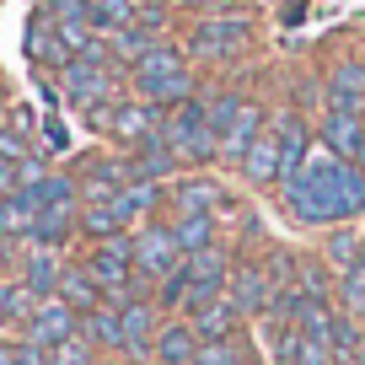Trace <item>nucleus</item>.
Here are the masks:
<instances>
[{"label": "nucleus", "mask_w": 365, "mask_h": 365, "mask_svg": "<svg viewBox=\"0 0 365 365\" xmlns=\"http://www.w3.org/2000/svg\"><path fill=\"white\" fill-rule=\"evenodd\" d=\"M279 205H285L290 226H307V231H328L339 220H360L365 215V172L317 140L307 150V161H301V172H290L279 182Z\"/></svg>", "instance_id": "nucleus-1"}, {"label": "nucleus", "mask_w": 365, "mask_h": 365, "mask_svg": "<svg viewBox=\"0 0 365 365\" xmlns=\"http://www.w3.org/2000/svg\"><path fill=\"white\" fill-rule=\"evenodd\" d=\"M252 33H258V16H252L247 6L220 0V6H210V11H199L194 22H188L182 54L199 59V65H231L237 54L252 48Z\"/></svg>", "instance_id": "nucleus-2"}, {"label": "nucleus", "mask_w": 365, "mask_h": 365, "mask_svg": "<svg viewBox=\"0 0 365 365\" xmlns=\"http://www.w3.org/2000/svg\"><path fill=\"white\" fill-rule=\"evenodd\" d=\"M161 140L182 156V167H210L220 156V135L210 124L205 97H188V103L167 108V124H161Z\"/></svg>", "instance_id": "nucleus-3"}, {"label": "nucleus", "mask_w": 365, "mask_h": 365, "mask_svg": "<svg viewBox=\"0 0 365 365\" xmlns=\"http://www.w3.org/2000/svg\"><path fill=\"white\" fill-rule=\"evenodd\" d=\"M81 263H86L91 279L103 285V296H113L118 285H129V279H135V231H118V237L91 242Z\"/></svg>", "instance_id": "nucleus-4"}, {"label": "nucleus", "mask_w": 365, "mask_h": 365, "mask_svg": "<svg viewBox=\"0 0 365 365\" xmlns=\"http://www.w3.org/2000/svg\"><path fill=\"white\" fill-rule=\"evenodd\" d=\"M76 333H81V312L70 307L65 296H43L33 312H27V322H22V339L27 344H43L48 354H54L65 339H76Z\"/></svg>", "instance_id": "nucleus-5"}, {"label": "nucleus", "mask_w": 365, "mask_h": 365, "mask_svg": "<svg viewBox=\"0 0 365 365\" xmlns=\"http://www.w3.org/2000/svg\"><path fill=\"white\" fill-rule=\"evenodd\" d=\"M161 124H167V108L145 103V97L129 91L124 103L113 108V118H108V140H118L124 150H135V145H145L150 135H161Z\"/></svg>", "instance_id": "nucleus-6"}, {"label": "nucleus", "mask_w": 365, "mask_h": 365, "mask_svg": "<svg viewBox=\"0 0 365 365\" xmlns=\"http://www.w3.org/2000/svg\"><path fill=\"white\" fill-rule=\"evenodd\" d=\"M220 199H226V188H220V178L210 167H182L178 178L167 182V210L172 215H205Z\"/></svg>", "instance_id": "nucleus-7"}, {"label": "nucleus", "mask_w": 365, "mask_h": 365, "mask_svg": "<svg viewBox=\"0 0 365 365\" xmlns=\"http://www.w3.org/2000/svg\"><path fill=\"white\" fill-rule=\"evenodd\" d=\"M70 172H76V182H81V205H91V199H113L118 188L135 178V161H129V156H103V150H91V156H81Z\"/></svg>", "instance_id": "nucleus-8"}, {"label": "nucleus", "mask_w": 365, "mask_h": 365, "mask_svg": "<svg viewBox=\"0 0 365 365\" xmlns=\"http://www.w3.org/2000/svg\"><path fill=\"white\" fill-rule=\"evenodd\" d=\"M182 263V247H178V237H172V220H140L135 226V269L140 274H150V279H161L167 269H178Z\"/></svg>", "instance_id": "nucleus-9"}, {"label": "nucleus", "mask_w": 365, "mask_h": 365, "mask_svg": "<svg viewBox=\"0 0 365 365\" xmlns=\"http://www.w3.org/2000/svg\"><path fill=\"white\" fill-rule=\"evenodd\" d=\"M118 312H124V360L129 365L156 360V333H161V322H167V312L156 307V296L129 301V307H118Z\"/></svg>", "instance_id": "nucleus-10"}, {"label": "nucleus", "mask_w": 365, "mask_h": 365, "mask_svg": "<svg viewBox=\"0 0 365 365\" xmlns=\"http://www.w3.org/2000/svg\"><path fill=\"white\" fill-rule=\"evenodd\" d=\"M226 296L242 307V317H269V307H274V279H269V269H263V258H237V263H231Z\"/></svg>", "instance_id": "nucleus-11"}, {"label": "nucleus", "mask_w": 365, "mask_h": 365, "mask_svg": "<svg viewBox=\"0 0 365 365\" xmlns=\"http://www.w3.org/2000/svg\"><path fill=\"white\" fill-rule=\"evenodd\" d=\"M322 108L365 118V59H339V65H328V76H322Z\"/></svg>", "instance_id": "nucleus-12"}, {"label": "nucleus", "mask_w": 365, "mask_h": 365, "mask_svg": "<svg viewBox=\"0 0 365 365\" xmlns=\"http://www.w3.org/2000/svg\"><path fill=\"white\" fill-rule=\"evenodd\" d=\"M237 172H242V182H247V188H279V182H285V150H279L274 124L247 145V156H242Z\"/></svg>", "instance_id": "nucleus-13"}, {"label": "nucleus", "mask_w": 365, "mask_h": 365, "mask_svg": "<svg viewBox=\"0 0 365 365\" xmlns=\"http://www.w3.org/2000/svg\"><path fill=\"white\" fill-rule=\"evenodd\" d=\"M22 48H27V59H33L38 70H65L70 59V48H65V38H59V27H54V16L38 6L33 16H27V38H22Z\"/></svg>", "instance_id": "nucleus-14"}, {"label": "nucleus", "mask_w": 365, "mask_h": 365, "mask_svg": "<svg viewBox=\"0 0 365 365\" xmlns=\"http://www.w3.org/2000/svg\"><path fill=\"white\" fill-rule=\"evenodd\" d=\"M269 118H274L269 108H263V103H252V97H247V108L237 113V124H231L226 135H220V156H215V161H226V167H242L247 145L263 135V129H269Z\"/></svg>", "instance_id": "nucleus-15"}, {"label": "nucleus", "mask_w": 365, "mask_h": 365, "mask_svg": "<svg viewBox=\"0 0 365 365\" xmlns=\"http://www.w3.org/2000/svg\"><path fill=\"white\" fill-rule=\"evenodd\" d=\"M81 237V205H43L33 220V231H27V242L33 247H65V242Z\"/></svg>", "instance_id": "nucleus-16"}, {"label": "nucleus", "mask_w": 365, "mask_h": 365, "mask_svg": "<svg viewBox=\"0 0 365 365\" xmlns=\"http://www.w3.org/2000/svg\"><path fill=\"white\" fill-rule=\"evenodd\" d=\"M59 274H65V258H59L54 247H33V242H27L16 279H22V285L33 290L38 301H43V296H59Z\"/></svg>", "instance_id": "nucleus-17"}, {"label": "nucleus", "mask_w": 365, "mask_h": 365, "mask_svg": "<svg viewBox=\"0 0 365 365\" xmlns=\"http://www.w3.org/2000/svg\"><path fill=\"white\" fill-rule=\"evenodd\" d=\"M178 70H188V54H182V43H150L145 54L135 59V70H129V91H140V86H150V81H167V76H178Z\"/></svg>", "instance_id": "nucleus-18"}, {"label": "nucleus", "mask_w": 365, "mask_h": 365, "mask_svg": "<svg viewBox=\"0 0 365 365\" xmlns=\"http://www.w3.org/2000/svg\"><path fill=\"white\" fill-rule=\"evenodd\" d=\"M81 339H86L91 349L124 354V312H118L113 301H103V307H91V312H81Z\"/></svg>", "instance_id": "nucleus-19"}, {"label": "nucleus", "mask_w": 365, "mask_h": 365, "mask_svg": "<svg viewBox=\"0 0 365 365\" xmlns=\"http://www.w3.org/2000/svg\"><path fill=\"white\" fill-rule=\"evenodd\" d=\"M317 140H322L328 150H339L344 161H354V150H360V140H365V118H360V113H339V108H322Z\"/></svg>", "instance_id": "nucleus-20"}, {"label": "nucleus", "mask_w": 365, "mask_h": 365, "mask_svg": "<svg viewBox=\"0 0 365 365\" xmlns=\"http://www.w3.org/2000/svg\"><path fill=\"white\" fill-rule=\"evenodd\" d=\"M322 258H328L333 274L354 269V263L365 258V231H360V220H339V226L322 231Z\"/></svg>", "instance_id": "nucleus-21"}, {"label": "nucleus", "mask_w": 365, "mask_h": 365, "mask_svg": "<svg viewBox=\"0 0 365 365\" xmlns=\"http://www.w3.org/2000/svg\"><path fill=\"white\" fill-rule=\"evenodd\" d=\"M194 354H199V333H194V322L182 317H167L161 322V333H156V365H194Z\"/></svg>", "instance_id": "nucleus-22"}, {"label": "nucleus", "mask_w": 365, "mask_h": 365, "mask_svg": "<svg viewBox=\"0 0 365 365\" xmlns=\"http://www.w3.org/2000/svg\"><path fill=\"white\" fill-rule=\"evenodd\" d=\"M129 161H135V178H150V182H172L182 172V156L161 135H150L145 145H135V150H129Z\"/></svg>", "instance_id": "nucleus-23"}, {"label": "nucleus", "mask_w": 365, "mask_h": 365, "mask_svg": "<svg viewBox=\"0 0 365 365\" xmlns=\"http://www.w3.org/2000/svg\"><path fill=\"white\" fill-rule=\"evenodd\" d=\"M188 322H194V333H199V339H237L247 317H242V307H237L231 296H215L210 307H199Z\"/></svg>", "instance_id": "nucleus-24"}, {"label": "nucleus", "mask_w": 365, "mask_h": 365, "mask_svg": "<svg viewBox=\"0 0 365 365\" xmlns=\"http://www.w3.org/2000/svg\"><path fill=\"white\" fill-rule=\"evenodd\" d=\"M38 210H43V199H38L33 188H16V194H6V199H0V237L27 242V231H33Z\"/></svg>", "instance_id": "nucleus-25"}, {"label": "nucleus", "mask_w": 365, "mask_h": 365, "mask_svg": "<svg viewBox=\"0 0 365 365\" xmlns=\"http://www.w3.org/2000/svg\"><path fill=\"white\" fill-rule=\"evenodd\" d=\"M296 290L307 301H333V290H339V274L328 269V258H312V252H301V263H296Z\"/></svg>", "instance_id": "nucleus-26"}, {"label": "nucleus", "mask_w": 365, "mask_h": 365, "mask_svg": "<svg viewBox=\"0 0 365 365\" xmlns=\"http://www.w3.org/2000/svg\"><path fill=\"white\" fill-rule=\"evenodd\" d=\"M59 296H65L76 312H91V307H103V301H108L86 263H65V274H59Z\"/></svg>", "instance_id": "nucleus-27"}, {"label": "nucleus", "mask_w": 365, "mask_h": 365, "mask_svg": "<svg viewBox=\"0 0 365 365\" xmlns=\"http://www.w3.org/2000/svg\"><path fill=\"white\" fill-rule=\"evenodd\" d=\"M118 231H129V220H124V210H118L113 199H91V205H81V237H86V242L118 237Z\"/></svg>", "instance_id": "nucleus-28"}, {"label": "nucleus", "mask_w": 365, "mask_h": 365, "mask_svg": "<svg viewBox=\"0 0 365 365\" xmlns=\"http://www.w3.org/2000/svg\"><path fill=\"white\" fill-rule=\"evenodd\" d=\"M167 220H172V237H178L182 252H199V247H210V242H220L215 210H205V215H167Z\"/></svg>", "instance_id": "nucleus-29"}, {"label": "nucleus", "mask_w": 365, "mask_h": 365, "mask_svg": "<svg viewBox=\"0 0 365 365\" xmlns=\"http://www.w3.org/2000/svg\"><path fill=\"white\" fill-rule=\"evenodd\" d=\"M135 97H145V103H161V108H178V103H188V97H199V76H194V70H178V76H167V81H150V86H140Z\"/></svg>", "instance_id": "nucleus-30"}, {"label": "nucleus", "mask_w": 365, "mask_h": 365, "mask_svg": "<svg viewBox=\"0 0 365 365\" xmlns=\"http://www.w3.org/2000/svg\"><path fill=\"white\" fill-rule=\"evenodd\" d=\"M108 43H113V65H124V70H135V59L145 54L150 43H161V33H150V27H140V22H129V27H118V33H108Z\"/></svg>", "instance_id": "nucleus-31"}, {"label": "nucleus", "mask_w": 365, "mask_h": 365, "mask_svg": "<svg viewBox=\"0 0 365 365\" xmlns=\"http://www.w3.org/2000/svg\"><path fill=\"white\" fill-rule=\"evenodd\" d=\"M242 360H252L247 333H237V339H199V354H194V365H242Z\"/></svg>", "instance_id": "nucleus-32"}, {"label": "nucleus", "mask_w": 365, "mask_h": 365, "mask_svg": "<svg viewBox=\"0 0 365 365\" xmlns=\"http://www.w3.org/2000/svg\"><path fill=\"white\" fill-rule=\"evenodd\" d=\"M333 307L365 322V258L354 263V269H344V274H339V290H333Z\"/></svg>", "instance_id": "nucleus-33"}, {"label": "nucleus", "mask_w": 365, "mask_h": 365, "mask_svg": "<svg viewBox=\"0 0 365 365\" xmlns=\"http://www.w3.org/2000/svg\"><path fill=\"white\" fill-rule=\"evenodd\" d=\"M33 194L43 199V205H81V182H76V172H54L48 167L43 178L33 182Z\"/></svg>", "instance_id": "nucleus-34"}, {"label": "nucleus", "mask_w": 365, "mask_h": 365, "mask_svg": "<svg viewBox=\"0 0 365 365\" xmlns=\"http://www.w3.org/2000/svg\"><path fill=\"white\" fill-rule=\"evenodd\" d=\"M135 6H140V0H91L86 22L97 27V33H118V27L135 22Z\"/></svg>", "instance_id": "nucleus-35"}, {"label": "nucleus", "mask_w": 365, "mask_h": 365, "mask_svg": "<svg viewBox=\"0 0 365 365\" xmlns=\"http://www.w3.org/2000/svg\"><path fill=\"white\" fill-rule=\"evenodd\" d=\"M182 296H188V258L156 279V307L167 312V317H178V312H182Z\"/></svg>", "instance_id": "nucleus-36"}, {"label": "nucleus", "mask_w": 365, "mask_h": 365, "mask_svg": "<svg viewBox=\"0 0 365 365\" xmlns=\"http://www.w3.org/2000/svg\"><path fill=\"white\" fill-rule=\"evenodd\" d=\"M33 307H38V296L22 279H0V322H27Z\"/></svg>", "instance_id": "nucleus-37"}, {"label": "nucleus", "mask_w": 365, "mask_h": 365, "mask_svg": "<svg viewBox=\"0 0 365 365\" xmlns=\"http://www.w3.org/2000/svg\"><path fill=\"white\" fill-rule=\"evenodd\" d=\"M296 263H301V252H290V247H269V252H263V269H269L274 290L296 285Z\"/></svg>", "instance_id": "nucleus-38"}, {"label": "nucleus", "mask_w": 365, "mask_h": 365, "mask_svg": "<svg viewBox=\"0 0 365 365\" xmlns=\"http://www.w3.org/2000/svg\"><path fill=\"white\" fill-rule=\"evenodd\" d=\"M172 16H178V11H172L167 0H140V6H135V22H140V27H150V33H167Z\"/></svg>", "instance_id": "nucleus-39"}, {"label": "nucleus", "mask_w": 365, "mask_h": 365, "mask_svg": "<svg viewBox=\"0 0 365 365\" xmlns=\"http://www.w3.org/2000/svg\"><path fill=\"white\" fill-rule=\"evenodd\" d=\"M48 16H54V27H70V22H86L91 0H38Z\"/></svg>", "instance_id": "nucleus-40"}, {"label": "nucleus", "mask_w": 365, "mask_h": 365, "mask_svg": "<svg viewBox=\"0 0 365 365\" xmlns=\"http://www.w3.org/2000/svg\"><path fill=\"white\" fill-rule=\"evenodd\" d=\"M48 365H97V349L76 333V339H65V344L54 349V360H48Z\"/></svg>", "instance_id": "nucleus-41"}, {"label": "nucleus", "mask_w": 365, "mask_h": 365, "mask_svg": "<svg viewBox=\"0 0 365 365\" xmlns=\"http://www.w3.org/2000/svg\"><path fill=\"white\" fill-rule=\"evenodd\" d=\"M296 365H339V354H333V344H322V339H312V333H301Z\"/></svg>", "instance_id": "nucleus-42"}, {"label": "nucleus", "mask_w": 365, "mask_h": 365, "mask_svg": "<svg viewBox=\"0 0 365 365\" xmlns=\"http://www.w3.org/2000/svg\"><path fill=\"white\" fill-rule=\"evenodd\" d=\"M0 156H6V161H27V156H33V145H27V135H22V129L11 124V118L0 124Z\"/></svg>", "instance_id": "nucleus-43"}, {"label": "nucleus", "mask_w": 365, "mask_h": 365, "mask_svg": "<svg viewBox=\"0 0 365 365\" xmlns=\"http://www.w3.org/2000/svg\"><path fill=\"white\" fill-rule=\"evenodd\" d=\"M54 354L43 349V344H27V339H16V365H48Z\"/></svg>", "instance_id": "nucleus-44"}, {"label": "nucleus", "mask_w": 365, "mask_h": 365, "mask_svg": "<svg viewBox=\"0 0 365 365\" xmlns=\"http://www.w3.org/2000/svg\"><path fill=\"white\" fill-rule=\"evenodd\" d=\"M16 188H22V172H16V161H6V156H0V199H6V194H16Z\"/></svg>", "instance_id": "nucleus-45"}, {"label": "nucleus", "mask_w": 365, "mask_h": 365, "mask_svg": "<svg viewBox=\"0 0 365 365\" xmlns=\"http://www.w3.org/2000/svg\"><path fill=\"white\" fill-rule=\"evenodd\" d=\"M172 11H188V16H199V11H210V6H220V0H167Z\"/></svg>", "instance_id": "nucleus-46"}, {"label": "nucleus", "mask_w": 365, "mask_h": 365, "mask_svg": "<svg viewBox=\"0 0 365 365\" xmlns=\"http://www.w3.org/2000/svg\"><path fill=\"white\" fill-rule=\"evenodd\" d=\"M0 365H16V344L11 339H0Z\"/></svg>", "instance_id": "nucleus-47"}, {"label": "nucleus", "mask_w": 365, "mask_h": 365, "mask_svg": "<svg viewBox=\"0 0 365 365\" xmlns=\"http://www.w3.org/2000/svg\"><path fill=\"white\" fill-rule=\"evenodd\" d=\"M349 365H365V328H360V339H354V354H349Z\"/></svg>", "instance_id": "nucleus-48"}, {"label": "nucleus", "mask_w": 365, "mask_h": 365, "mask_svg": "<svg viewBox=\"0 0 365 365\" xmlns=\"http://www.w3.org/2000/svg\"><path fill=\"white\" fill-rule=\"evenodd\" d=\"M354 167H360V172H365V140H360V150H354Z\"/></svg>", "instance_id": "nucleus-49"}, {"label": "nucleus", "mask_w": 365, "mask_h": 365, "mask_svg": "<svg viewBox=\"0 0 365 365\" xmlns=\"http://www.w3.org/2000/svg\"><path fill=\"white\" fill-rule=\"evenodd\" d=\"M231 6H247V11H258V6H263V0H231Z\"/></svg>", "instance_id": "nucleus-50"}, {"label": "nucleus", "mask_w": 365, "mask_h": 365, "mask_svg": "<svg viewBox=\"0 0 365 365\" xmlns=\"http://www.w3.org/2000/svg\"><path fill=\"white\" fill-rule=\"evenodd\" d=\"M242 365H263V360H258V354H252V360H242Z\"/></svg>", "instance_id": "nucleus-51"}, {"label": "nucleus", "mask_w": 365, "mask_h": 365, "mask_svg": "<svg viewBox=\"0 0 365 365\" xmlns=\"http://www.w3.org/2000/svg\"><path fill=\"white\" fill-rule=\"evenodd\" d=\"M360 59H365V54H360Z\"/></svg>", "instance_id": "nucleus-52"}]
</instances>
